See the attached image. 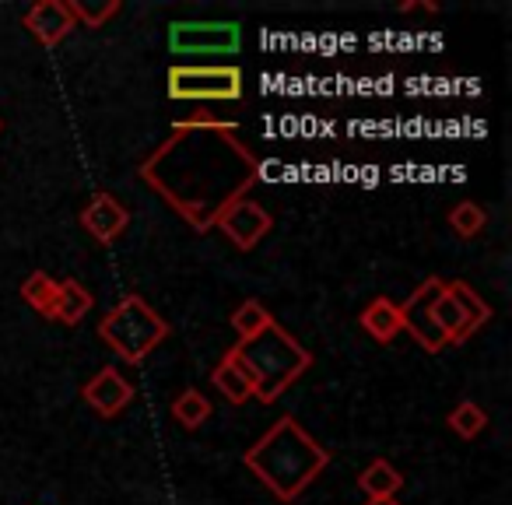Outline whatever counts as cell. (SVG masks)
Instances as JSON below:
<instances>
[{
    "label": "cell",
    "mask_w": 512,
    "mask_h": 505,
    "mask_svg": "<svg viewBox=\"0 0 512 505\" xmlns=\"http://www.w3.org/2000/svg\"><path fill=\"white\" fill-rule=\"evenodd\" d=\"M193 232H211L232 204L260 179V158L239 141V127L214 116H190L137 169Z\"/></svg>",
    "instance_id": "obj_1"
},
{
    "label": "cell",
    "mask_w": 512,
    "mask_h": 505,
    "mask_svg": "<svg viewBox=\"0 0 512 505\" xmlns=\"http://www.w3.org/2000/svg\"><path fill=\"white\" fill-rule=\"evenodd\" d=\"M281 502H295L330 467V453L295 418H278L242 456Z\"/></svg>",
    "instance_id": "obj_2"
},
{
    "label": "cell",
    "mask_w": 512,
    "mask_h": 505,
    "mask_svg": "<svg viewBox=\"0 0 512 505\" xmlns=\"http://www.w3.org/2000/svg\"><path fill=\"white\" fill-rule=\"evenodd\" d=\"M232 351L246 365L249 379H253V397L260 404H278L281 393H288V386L299 383L309 365H313V355H309L306 344L295 341L278 320L264 334L239 341Z\"/></svg>",
    "instance_id": "obj_3"
},
{
    "label": "cell",
    "mask_w": 512,
    "mask_h": 505,
    "mask_svg": "<svg viewBox=\"0 0 512 505\" xmlns=\"http://www.w3.org/2000/svg\"><path fill=\"white\" fill-rule=\"evenodd\" d=\"M99 337L127 365H137L169 337V323H165L141 295H127V299H120L102 316Z\"/></svg>",
    "instance_id": "obj_4"
},
{
    "label": "cell",
    "mask_w": 512,
    "mask_h": 505,
    "mask_svg": "<svg viewBox=\"0 0 512 505\" xmlns=\"http://www.w3.org/2000/svg\"><path fill=\"white\" fill-rule=\"evenodd\" d=\"M169 95L179 102H235L242 99V71L232 64H179L169 71Z\"/></svg>",
    "instance_id": "obj_5"
},
{
    "label": "cell",
    "mask_w": 512,
    "mask_h": 505,
    "mask_svg": "<svg viewBox=\"0 0 512 505\" xmlns=\"http://www.w3.org/2000/svg\"><path fill=\"white\" fill-rule=\"evenodd\" d=\"M439 292H442V278H428V281H421V285L407 295L404 306H400V327H404L428 355H439V351L446 348V337L439 334L435 316H432V302Z\"/></svg>",
    "instance_id": "obj_6"
},
{
    "label": "cell",
    "mask_w": 512,
    "mask_h": 505,
    "mask_svg": "<svg viewBox=\"0 0 512 505\" xmlns=\"http://www.w3.org/2000/svg\"><path fill=\"white\" fill-rule=\"evenodd\" d=\"M242 29L235 22H176L169 29V46L176 53H235Z\"/></svg>",
    "instance_id": "obj_7"
},
{
    "label": "cell",
    "mask_w": 512,
    "mask_h": 505,
    "mask_svg": "<svg viewBox=\"0 0 512 505\" xmlns=\"http://www.w3.org/2000/svg\"><path fill=\"white\" fill-rule=\"evenodd\" d=\"M214 228H221L225 239L232 242L239 253H249V249L274 228V218L260 204H253V200H239V204H232L221 214Z\"/></svg>",
    "instance_id": "obj_8"
},
{
    "label": "cell",
    "mask_w": 512,
    "mask_h": 505,
    "mask_svg": "<svg viewBox=\"0 0 512 505\" xmlns=\"http://www.w3.org/2000/svg\"><path fill=\"white\" fill-rule=\"evenodd\" d=\"M81 225H85V232L92 235L95 242L113 246V242L127 232L130 211L113 197V193H95V197L85 204V211H81Z\"/></svg>",
    "instance_id": "obj_9"
},
{
    "label": "cell",
    "mask_w": 512,
    "mask_h": 505,
    "mask_svg": "<svg viewBox=\"0 0 512 505\" xmlns=\"http://www.w3.org/2000/svg\"><path fill=\"white\" fill-rule=\"evenodd\" d=\"M74 25L78 22H74L67 0H39V4H32V8L25 11V29H29L46 50L64 43L74 32Z\"/></svg>",
    "instance_id": "obj_10"
},
{
    "label": "cell",
    "mask_w": 512,
    "mask_h": 505,
    "mask_svg": "<svg viewBox=\"0 0 512 505\" xmlns=\"http://www.w3.org/2000/svg\"><path fill=\"white\" fill-rule=\"evenodd\" d=\"M81 393H85V404L92 407L95 414H102V418H116V414L134 400L130 379H123L120 369H113V365H106L99 376L88 379Z\"/></svg>",
    "instance_id": "obj_11"
},
{
    "label": "cell",
    "mask_w": 512,
    "mask_h": 505,
    "mask_svg": "<svg viewBox=\"0 0 512 505\" xmlns=\"http://www.w3.org/2000/svg\"><path fill=\"white\" fill-rule=\"evenodd\" d=\"M211 383L218 386V393H225L228 404H246V400H253V379H249L246 365L239 362V355H235L232 348L221 355L218 369L211 372Z\"/></svg>",
    "instance_id": "obj_12"
},
{
    "label": "cell",
    "mask_w": 512,
    "mask_h": 505,
    "mask_svg": "<svg viewBox=\"0 0 512 505\" xmlns=\"http://www.w3.org/2000/svg\"><path fill=\"white\" fill-rule=\"evenodd\" d=\"M358 323H362V330L372 337V341L379 344H390L393 337L400 334V306L397 302H390L386 295H379V299H372L369 306L362 309V316H358Z\"/></svg>",
    "instance_id": "obj_13"
},
{
    "label": "cell",
    "mask_w": 512,
    "mask_h": 505,
    "mask_svg": "<svg viewBox=\"0 0 512 505\" xmlns=\"http://www.w3.org/2000/svg\"><path fill=\"white\" fill-rule=\"evenodd\" d=\"M432 316H435V327H439V334L446 337V344H463L470 334H474V327H470V320L463 316V309L456 306L453 295L446 292V285H442V292L435 295Z\"/></svg>",
    "instance_id": "obj_14"
},
{
    "label": "cell",
    "mask_w": 512,
    "mask_h": 505,
    "mask_svg": "<svg viewBox=\"0 0 512 505\" xmlns=\"http://www.w3.org/2000/svg\"><path fill=\"white\" fill-rule=\"evenodd\" d=\"M358 488L369 495V502H386V498H393L404 488V477H400V470L390 460H372L358 474Z\"/></svg>",
    "instance_id": "obj_15"
},
{
    "label": "cell",
    "mask_w": 512,
    "mask_h": 505,
    "mask_svg": "<svg viewBox=\"0 0 512 505\" xmlns=\"http://www.w3.org/2000/svg\"><path fill=\"white\" fill-rule=\"evenodd\" d=\"M57 295H60V281H53L46 271H36L25 278L22 285V299L36 309L46 320H57Z\"/></svg>",
    "instance_id": "obj_16"
},
{
    "label": "cell",
    "mask_w": 512,
    "mask_h": 505,
    "mask_svg": "<svg viewBox=\"0 0 512 505\" xmlns=\"http://www.w3.org/2000/svg\"><path fill=\"white\" fill-rule=\"evenodd\" d=\"M92 292H88L81 281H60V295H57V320L64 327H78L81 320L92 309Z\"/></svg>",
    "instance_id": "obj_17"
},
{
    "label": "cell",
    "mask_w": 512,
    "mask_h": 505,
    "mask_svg": "<svg viewBox=\"0 0 512 505\" xmlns=\"http://www.w3.org/2000/svg\"><path fill=\"white\" fill-rule=\"evenodd\" d=\"M271 323H274L271 309H267L260 299H246V302H242V306L232 313V330L239 334V341H249V337L264 334V330L271 327Z\"/></svg>",
    "instance_id": "obj_18"
},
{
    "label": "cell",
    "mask_w": 512,
    "mask_h": 505,
    "mask_svg": "<svg viewBox=\"0 0 512 505\" xmlns=\"http://www.w3.org/2000/svg\"><path fill=\"white\" fill-rule=\"evenodd\" d=\"M442 285H446V292L456 299V306L463 309V316H467L470 327H474V330H481L484 323L491 320V306L481 299V295L474 292V288L467 285V281H442Z\"/></svg>",
    "instance_id": "obj_19"
},
{
    "label": "cell",
    "mask_w": 512,
    "mask_h": 505,
    "mask_svg": "<svg viewBox=\"0 0 512 505\" xmlns=\"http://www.w3.org/2000/svg\"><path fill=\"white\" fill-rule=\"evenodd\" d=\"M172 418L183 428H200L207 418H211V400L200 390H183L176 400H172Z\"/></svg>",
    "instance_id": "obj_20"
},
{
    "label": "cell",
    "mask_w": 512,
    "mask_h": 505,
    "mask_svg": "<svg viewBox=\"0 0 512 505\" xmlns=\"http://www.w3.org/2000/svg\"><path fill=\"white\" fill-rule=\"evenodd\" d=\"M446 425L453 428L460 439H477V435L488 428V414H484L474 400H463V404H456L453 411H449Z\"/></svg>",
    "instance_id": "obj_21"
},
{
    "label": "cell",
    "mask_w": 512,
    "mask_h": 505,
    "mask_svg": "<svg viewBox=\"0 0 512 505\" xmlns=\"http://www.w3.org/2000/svg\"><path fill=\"white\" fill-rule=\"evenodd\" d=\"M484 225H488V214H484L474 200H463V204H456L453 211H449V228H453L460 239H474V235H481Z\"/></svg>",
    "instance_id": "obj_22"
},
{
    "label": "cell",
    "mask_w": 512,
    "mask_h": 505,
    "mask_svg": "<svg viewBox=\"0 0 512 505\" xmlns=\"http://www.w3.org/2000/svg\"><path fill=\"white\" fill-rule=\"evenodd\" d=\"M71 4L74 22H85L88 29H102L113 15H120V0H106V4H88V0H67Z\"/></svg>",
    "instance_id": "obj_23"
},
{
    "label": "cell",
    "mask_w": 512,
    "mask_h": 505,
    "mask_svg": "<svg viewBox=\"0 0 512 505\" xmlns=\"http://www.w3.org/2000/svg\"><path fill=\"white\" fill-rule=\"evenodd\" d=\"M369 505H400L397 498H386V502H369Z\"/></svg>",
    "instance_id": "obj_24"
}]
</instances>
